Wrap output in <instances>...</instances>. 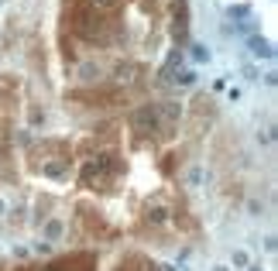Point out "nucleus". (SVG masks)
<instances>
[{"mask_svg": "<svg viewBox=\"0 0 278 271\" xmlns=\"http://www.w3.org/2000/svg\"><path fill=\"white\" fill-rule=\"evenodd\" d=\"M31 271H97V254L93 251H76V254H65V257H52L48 264Z\"/></svg>", "mask_w": 278, "mask_h": 271, "instance_id": "nucleus-1", "label": "nucleus"}]
</instances>
